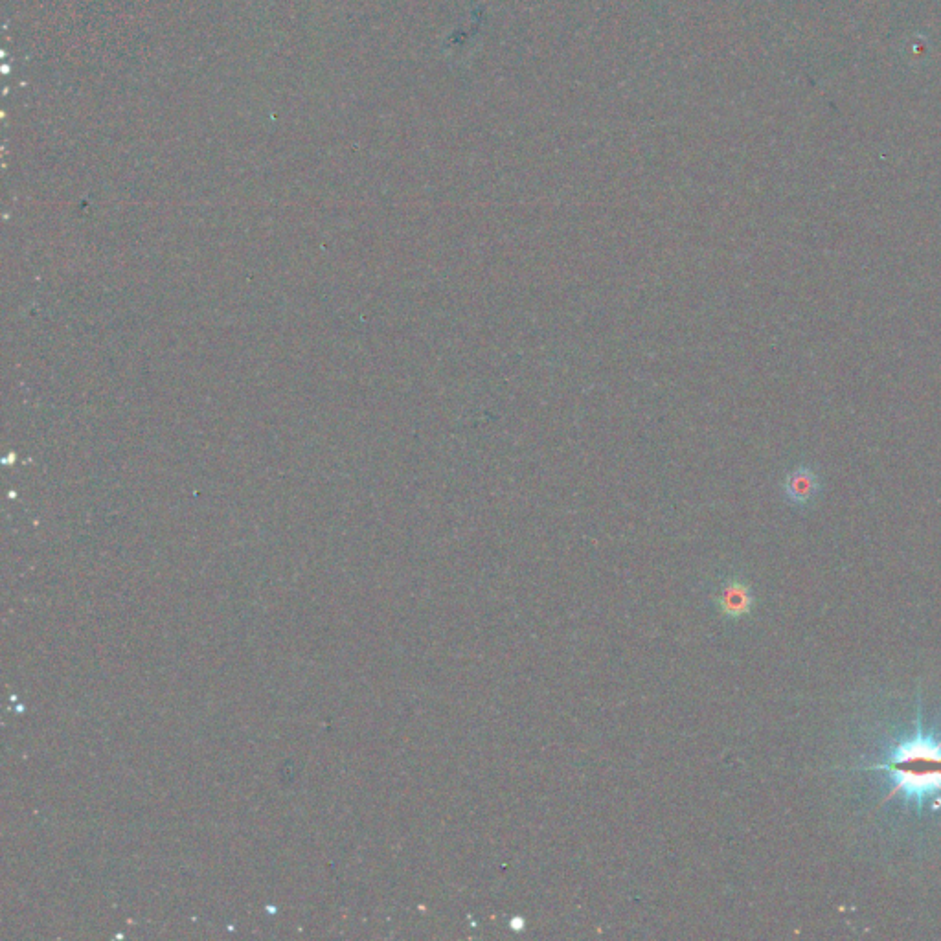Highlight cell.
Listing matches in <instances>:
<instances>
[{
    "mask_svg": "<svg viewBox=\"0 0 941 941\" xmlns=\"http://www.w3.org/2000/svg\"><path fill=\"white\" fill-rule=\"evenodd\" d=\"M864 771H883L890 776L892 789L883 804L901 796L916 809L941 802V739L923 730L921 708L916 734L899 741L879 763L862 767Z\"/></svg>",
    "mask_w": 941,
    "mask_h": 941,
    "instance_id": "cell-1",
    "label": "cell"
},
{
    "mask_svg": "<svg viewBox=\"0 0 941 941\" xmlns=\"http://www.w3.org/2000/svg\"><path fill=\"white\" fill-rule=\"evenodd\" d=\"M782 489L789 504L809 506L822 491V478L813 465H796L783 478Z\"/></svg>",
    "mask_w": 941,
    "mask_h": 941,
    "instance_id": "cell-2",
    "label": "cell"
},
{
    "mask_svg": "<svg viewBox=\"0 0 941 941\" xmlns=\"http://www.w3.org/2000/svg\"><path fill=\"white\" fill-rule=\"evenodd\" d=\"M715 601L723 616L730 620H739L747 616L752 609V590L741 579H726L719 587Z\"/></svg>",
    "mask_w": 941,
    "mask_h": 941,
    "instance_id": "cell-3",
    "label": "cell"
}]
</instances>
